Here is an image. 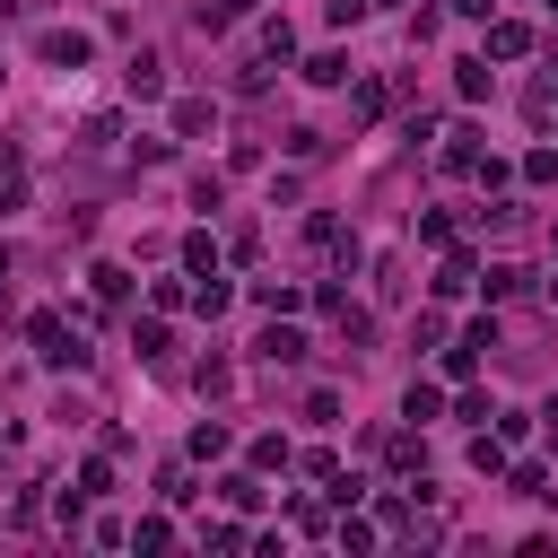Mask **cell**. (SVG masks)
Wrapping results in <instances>:
<instances>
[{"label": "cell", "instance_id": "6da1fadb", "mask_svg": "<svg viewBox=\"0 0 558 558\" xmlns=\"http://www.w3.org/2000/svg\"><path fill=\"white\" fill-rule=\"evenodd\" d=\"M26 349H35L44 366H70V375L87 366V349H78V323H61L52 305H44V314H26Z\"/></svg>", "mask_w": 558, "mask_h": 558}, {"label": "cell", "instance_id": "7a4b0ae2", "mask_svg": "<svg viewBox=\"0 0 558 558\" xmlns=\"http://www.w3.org/2000/svg\"><path fill=\"white\" fill-rule=\"evenodd\" d=\"M488 349H497V323H471V331H462V340H453V349H445V375H453V384H471V375H480V357H488Z\"/></svg>", "mask_w": 558, "mask_h": 558}, {"label": "cell", "instance_id": "3957f363", "mask_svg": "<svg viewBox=\"0 0 558 558\" xmlns=\"http://www.w3.org/2000/svg\"><path fill=\"white\" fill-rule=\"evenodd\" d=\"M305 244H314V253H331L340 270L357 262V235H340V218H331V209H314V218H305Z\"/></svg>", "mask_w": 558, "mask_h": 558}, {"label": "cell", "instance_id": "277c9868", "mask_svg": "<svg viewBox=\"0 0 558 558\" xmlns=\"http://www.w3.org/2000/svg\"><path fill=\"white\" fill-rule=\"evenodd\" d=\"M253 357H262V366H296V357H305V331H288V323L270 314V323H262V340H253Z\"/></svg>", "mask_w": 558, "mask_h": 558}, {"label": "cell", "instance_id": "5b68a950", "mask_svg": "<svg viewBox=\"0 0 558 558\" xmlns=\"http://www.w3.org/2000/svg\"><path fill=\"white\" fill-rule=\"evenodd\" d=\"M87 52H96L87 26H52V35H44V61H52V70H87Z\"/></svg>", "mask_w": 558, "mask_h": 558}, {"label": "cell", "instance_id": "8992f818", "mask_svg": "<svg viewBox=\"0 0 558 558\" xmlns=\"http://www.w3.org/2000/svg\"><path fill=\"white\" fill-rule=\"evenodd\" d=\"M122 87H131V96H166V61L140 44V52H131V70H122Z\"/></svg>", "mask_w": 558, "mask_h": 558}, {"label": "cell", "instance_id": "52a82bcc", "mask_svg": "<svg viewBox=\"0 0 558 558\" xmlns=\"http://www.w3.org/2000/svg\"><path fill=\"white\" fill-rule=\"evenodd\" d=\"M523 52H532V26L497 17V26H488V61H523Z\"/></svg>", "mask_w": 558, "mask_h": 558}, {"label": "cell", "instance_id": "ba28073f", "mask_svg": "<svg viewBox=\"0 0 558 558\" xmlns=\"http://www.w3.org/2000/svg\"><path fill=\"white\" fill-rule=\"evenodd\" d=\"M253 305H262V314H296L305 288H296V279H253Z\"/></svg>", "mask_w": 558, "mask_h": 558}, {"label": "cell", "instance_id": "9c48e42d", "mask_svg": "<svg viewBox=\"0 0 558 558\" xmlns=\"http://www.w3.org/2000/svg\"><path fill=\"white\" fill-rule=\"evenodd\" d=\"M445 174H480V131H471V122L445 140Z\"/></svg>", "mask_w": 558, "mask_h": 558}, {"label": "cell", "instance_id": "30bf717a", "mask_svg": "<svg viewBox=\"0 0 558 558\" xmlns=\"http://www.w3.org/2000/svg\"><path fill=\"white\" fill-rule=\"evenodd\" d=\"M183 270H192V279H209V270H218V235H209V227H192V235H183Z\"/></svg>", "mask_w": 558, "mask_h": 558}, {"label": "cell", "instance_id": "8fae6325", "mask_svg": "<svg viewBox=\"0 0 558 558\" xmlns=\"http://www.w3.org/2000/svg\"><path fill=\"white\" fill-rule=\"evenodd\" d=\"M87 279H96V305H122V296H131V270H122V262H96Z\"/></svg>", "mask_w": 558, "mask_h": 558}, {"label": "cell", "instance_id": "7c38bea8", "mask_svg": "<svg viewBox=\"0 0 558 558\" xmlns=\"http://www.w3.org/2000/svg\"><path fill=\"white\" fill-rule=\"evenodd\" d=\"M480 288H488V296H497V305H506V296H523V288H532V279H523V270H514V262H488V270H480Z\"/></svg>", "mask_w": 558, "mask_h": 558}, {"label": "cell", "instance_id": "4fadbf2b", "mask_svg": "<svg viewBox=\"0 0 558 558\" xmlns=\"http://www.w3.org/2000/svg\"><path fill=\"white\" fill-rule=\"evenodd\" d=\"M453 87H462V96L480 105V96H488V52H471V61H453Z\"/></svg>", "mask_w": 558, "mask_h": 558}, {"label": "cell", "instance_id": "5bb4252c", "mask_svg": "<svg viewBox=\"0 0 558 558\" xmlns=\"http://www.w3.org/2000/svg\"><path fill=\"white\" fill-rule=\"evenodd\" d=\"M436 410H445V392H436V384H410V392H401V418H418V427H427Z\"/></svg>", "mask_w": 558, "mask_h": 558}, {"label": "cell", "instance_id": "9a60e30c", "mask_svg": "<svg viewBox=\"0 0 558 558\" xmlns=\"http://www.w3.org/2000/svg\"><path fill=\"white\" fill-rule=\"evenodd\" d=\"M244 9H253V0H201V9H192V17H201V35H218V26H235V17H244Z\"/></svg>", "mask_w": 558, "mask_h": 558}, {"label": "cell", "instance_id": "2e32d148", "mask_svg": "<svg viewBox=\"0 0 558 558\" xmlns=\"http://www.w3.org/2000/svg\"><path fill=\"white\" fill-rule=\"evenodd\" d=\"M262 52L288 61V52H296V26H288V17H262Z\"/></svg>", "mask_w": 558, "mask_h": 558}, {"label": "cell", "instance_id": "e0dca14e", "mask_svg": "<svg viewBox=\"0 0 558 558\" xmlns=\"http://www.w3.org/2000/svg\"><path fill=\"white\" fill-rule=\"evenodd\" d=\"M305 78H314V87H340V78H349V52H314Z\"/></svg>", "mask_w": 558, "mask_h": 558}, {"label": "cell", "instance_id": "ac0fdd59", "mask_svg": "<svg viewBox=\"0 0 558 558\" xmlns=\"http://www.w3.org/2000/svg\"><path fill=\"white\" fill-rule=\"evenodd\" d=\"M174 131L201 140V131H209V96H183V105H174Z\"/></svg>", "mask_w": 558, "mask_h": 558}, {"label": "cell", "instance_id": "d6986e66", "mask_svg": "<svg viewBox=\"0 0 558 558\" xmlns=\"http://www.w3.org/2000/svg\"><path fill=\"white\" fill-rule=\"evenodd\" d=\"M471 471L497 480V471H506V436H480V445H471Z\"/></svg>", "mask_w": 558, "mask_h": 558}, {"label": "cell", "instance_id": "ffe728a7", "mask_svg": "<svg viewBox=\"0 0 558 558\" xmlns=\"http://www.w3.org/2000/svg\"><path fill=\"white\" fill-rule=\"evenodd\" d=\"M218 497H227V506H262V480H253V471H227Z\"/></svg>", "mask_w": 558, "mask_h": 558}, {"label": "cell", "instance_id": "44dd1931", "mask_svg": "<svg viewBox=\"0 0 558 558\" xmlns=\"http://www.w3.org/2000/svg\"><path fill=\"white\" fill-rule=\"evenodd\" d=\"M157 497H166V506H183V497H192V471H183V462H166V471H157Z\"/></svg>", "mask_w": 558, "mask_h": 558}, {"label": "cell", "instance_id": "7402d4cb", "mask_svg": "<svg viewBox=\"0 0 558 558\" xmlns=\"http://www.w3.org/2000/svg\"><path fill=\"white\" fill-rule=\"evenodd\" d=\"M270 70H279V61L262 52V61H244V70H235V87H244V96H262V87H270Z\"/></svg>", "mask_w": 558, "mask_h": 558}, {"label": "cell", "instance_id": "603a6c76", "mask_svg": "<svg viewBox=\"0 0 558 558\" xmlns=\"http://www.w3.org/2000/svg\"><path fill=\"white\" fill-rule=\"evenodd\" d=\"M418 244H436V253H445V244H453V218H445V209H427V218H418Z\"/></svg>", "mask_w": 558, "mask_h": 558}, {"label": "cell", "instance_id": "cb8c5ba5", "mask_svg": "<svg viewBox=\"0 0 558 558\" xmlns=\"http://www.w3.org/2000/svg\"><path fill=\"white\" fill-rule=\"evenodd\" d=\"M148 305H157V314H174V305H192V288H183V279H157V288H148Z\"/></svg>", "mask_w": 558, "mask_h": 558}, {"label": "cell", "instance_id": "d4e9b609", "mask_svg": "<svg viewBox=\"0 0 558 558\" xmlns=\"http://www.w3.org/2000/svg\"><path fill=\"white\" fill-rule=\"evenodd\" d=\"M192 384H201V392H227L235 375H227V357H201V366H192Z\"/></svg>", "mask_w": 558, "mask_h": 558}, {"label": "cell", "instance_id": "484cf974", "mask_svg": "<svg viewBox=\"0 0 558 558\" xmlns=\"http://www.w3.org/2000/svg\"><path fill=\"white\" fill-rule=\"evenodd\" d=\"M192 453H201V462H209V453H227V427H218V418H201V427H192Z\"/></svg>", "mask_w": 558, "mask_h": 558}, {"label": "cell", "instance_id": "4316f807", "mask_svg": "<svg viewBox=\"0 0 558 558\" xmlns=\"http://www.w3.org/2000/svg\"><path fill=\"white\" fill-rule=\"evenodd\" d=\"M253 462L262 471H288V436H253Z\"/></svg>", "mask_w": 558, "mask_h": 558}, {"label": "cell", "instance_id": "83f0119b", "mask_svg": "<svg viewBox=\"0 0 558 558\" xmlns=\"http://www.w3.org/2000/svg\"><path fill=\"white\" fill-rule=\"evenodd\" d=\"M384 462L392 471H418V436H384Z\"/></svg>", "mask_w": 558, "mask_h": 558}, {"label": "cell", "instance_id": "f1b7e54d", "mask_svg": "<svg viewBox=\"0 0 558 558\" xmlns=\"http://www.w3.org/2000/svg\"><path fill=\"white\" fill-rule=\"evenodd\" d=\"M506 480H514V488H523V497H549V471H541V462H514V471H506Z\"/></svg>", "mask_w": 558, "mask_h": 558}, {"label": "cell", "instance_id": "f546056e", "mask_svg": "<svg viewBox=\"0 0 558 558\" xmlns=\"http://www.w3.org/2000/svg\"><path fill=\"white\" fill-rule=\"evenodd\" d=\"M131 541H140V549H166V541H174V523H166V514H140V532H131Z\"/></svg>", "mask_w": 558, "mask_h": 558}, {"label": "cell", "instance_id": "4dcf8cb0", "mask_svg": "<svg viewBox=\"0 0 558 558\" xmlns=\"http://www.w3.org/2000/svg\"><path fill=\"white\" fill-rule=\"evenodd\" d=\"M366 9H375V0H331V26H357Z\"/></svg>", "mask_w": 558, "mask_h": 558}, {"label": "cell", "instance_id": "1f68e13d", "mask_svg": "<svg viewBox=\"0 0 558 558\" xmlns=\"http://www.w3.org/2000/svg\"><path fill=\"white\" fill-rule=\"evenodd\" d=\"M488 9H497V0H453V17H488Z\"/></svg>", "mask_w": 558, "mask_h": 558}, {"label": "cell", "instance_id": "d6a6232c", "mask_svg": "<svg viewBox=\"0 0 558 558\" xmlns=\"http://www.w3.org/2000/svg\"><path fill=\"white\" fill-rule=\"evenodd\" d=\"M541 436H549V453H558V401H549V410H541Z\"/></svg>", "mask_w": 558, "mask_h": 558}, {"label": "cell", "instance_id": "836d02e7", "mask_svg": "<svg viewBox=\"0 0 558 558\" xmlns=\"http://www.w3.org/2000/svg\"><path fill=\"white\" fill-rule=\"evenodd\" d=\"M0 288H9V244H0Z\"/></svg>", "mask_w": 558, "mask_h": 558}, {"label": "cell", "instance_id": "e575fe53", "mask_svg": "<svg viewBox=\"0 0 558 558\" xmlns=\"http://www.w3.org/2000/svg\"><path fill=\"white\" fill-rule=\"evenodd\" d=\"M0 17H17V0H0Z\"/></svg>", "mask_w": 558, "mask_h": 558}, {"label": "cell", "instance_id": "d590c367", "mask_svg": "<svg viewBox=\"0 0 558 558\" xmlns=\"http://www.w3.org/2000/svg\"><path fill=\"white\" fill-rule=\"evenodd\" d=\"M549 296H558V279H549Z\"/></svg>", "mask_w": 558, "mask_h": 558}, {"label": "cell", "instance_id": "8d00e7d4", "mask_svg": "<svg viewBox=\"0 0 558 558\" xmlns=\"http://www.w3.org/2000/svg\"><path fill=\"white\" fill-rule=\"evenodd\" d=\"M549 9H558V0H549Z\"/></svg>", "mask_w": 558, "mask_h": 558}, {"label": "cell", "instance_id": "74e56055", "mask_svg": "<svg viewBox=\"0 0 558 558\" xmlns=\"http://www.w3.org/2000/svg\"><path fill=\"white\" fill-rule=\"evenodd\" d=\"M549 235H558V227H549Z\"/></svg>", "mask_w": 558, "mask_h": 558}]
</instances>
